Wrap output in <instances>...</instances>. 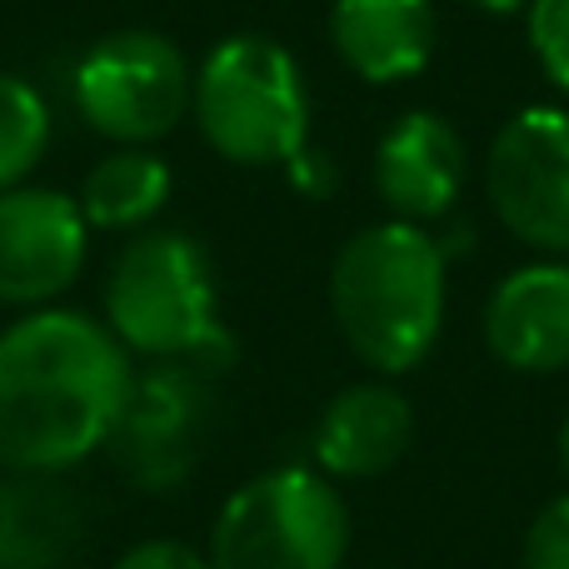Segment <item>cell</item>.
Segmentation results:
<instances>
[{
	"mask_svg": "<svg viewBox=\"0 0 569 569\" xmlns=\"http://www.w3.org/2000/svg\"><path fill=\"white\" fill-rule=\"evenodd\" d=\"M130 390L126 345L80 310H36L0 335V465L56 475L96 455Z\"/></svg>",
	"mask_w": 569,
	"mask_h": 569,
	"instance_id": "6da1fadb",
	"label": "cell"
},
{
	"mask_svg": "<svg viewBox=\"0 0 569 569\" xmlns=\"http://www.w3.org/2000/svg\"><path fill=\"white\" fill-rule=\"evenodd\" d=\"M345 345L375 375H405L435 350L445 325V250L425 226L380 220L345 240L330 270Z\"/></svg>",
	"mask_w": 569,
	"mask_h": 569,
	"instance_id": "7a4b0ae2",
	"label": "cell"
},
{
	"mask_svg": "<svg viewBox=\"0 0 569 569\" xmlns=\"http://www.w3.org/2000/svg\"><path fill=\"white\" fill-rule=\"evenodd\" d=\"M190 110L230 166H290L310 136V96L295 56L270 36H230L200 60Z\"/></svg>",
	"mask_w": 569,
	"mask_h": 569,
	"instance_id": "3957f363",
	"label": "cell"
},
{
	"mask_svg": "<svg viewBox=\"0 0 569 569\" xmlns=\"http://www.w3.org/2000/svg\"><path fill=\"white\" fill-rule=\"evenodd\" d=\"M106 330L150 360H186L216 370L226 330L216 320V270L190 236L156 230L120 250L106 284Z\"/></svg>",
	"mask_w": 569,
	"mask_h": 569,
	"instance_id": "277c9868",
	"label": "cell"
},
{
	"mask_svg": "<svg viewBox=\"0 0 569 569\" xmlns=\"http://www.w3.org/2000/svg\"><path fill=\"white\" fill-rule=\"evenodd\" d=\"M350 510L325 475L284 465L226 500L210 530V569H340Z\"/></svg>",
	"mask_w": 569,
	"mask_h": 569,
	"instance_id": "5b68a950",
	"label": "cell"
},
{
	"mask_svg": "<svg viewBox=\"0 0 569 569\" xmlns=\"http://www.w3.org/2000/svg\"><path fill=\"white\" fill-rule=\"evenodd\" d=\"M70 90L80 120L96 136L120 146H150L186 120L196 76L176 40L156 30H116L80 56Z\"/></svg>",
	"mask_w": 569,
	"mask_h": 569,
	"instance_id": "8992f818",
	"label": "cell"
},
{
	"mask_svg": "<svg viewBox=\"0 0 569 569\" xmlns=\"http://www.w3.org/2000/svg\"><path fill=\"white\" fill-rule=\"evenodd\" d=\"M210 425H216L210 375L186 360H160L156 370L130 375L126 405L106 445L140 490H176L196 470Z\"/></svg>",
	"mask_w": 569,
	"mask_h": 569,
	"instance_id": "52a82bcc",
	"label": "cell"
},
{
	"mask_svg": "<svg viewBox=\"0 0 569 569\" xmlns=\"http://www.w3.org/2000/svg\"><path fill=\"white\" fill-rule=\"evenodd\" d=\"M485 190L515 240L569 256V110L530 106L510 116L485 160Z\"/></svg>",
	"mask_w": 569,
	"mask_h": 569,
	"instance_id": "ba28073f",
	"label": "cell"
},
{
	"mask_svg": "<svg viewBox=\"0 0 569 569\" xmlns=\"http://www.w3.org/2000/svg\"><path fill=\"white\" fill-rule=\"evenodd\" d=\"M86 216L60 190H6L0 196V300L46 305L70 290L86 266Z\"/></svg>",
	"mask_w": 569,
	"mask_h": 569,
	"instance_id": "9c48e42d",
	"label": "cell"
},
{
	"mask_svg": "<svg viewBox=\"0 0 569 569\" xmlns=\"http://www.w3.org/2000/svg\"><path fill=\"white\" fill-rule=\"evenodd\" d=\"M375 190L390 206V220L430 226L450 216L465 190V140L435 110L400 116L375 146Z\"/></svg>",
	"mask_w": 569,
	"mask_h": 569,
	"instance_id": "30bf717a",
	"label": "cell"
},
{
	"mask_svg": "<svg viewBox=\"0 0 569 569\" xmlns=\"http://www.w3.org/2000/svg\"><path fill=\"white\" fill-rule=\"evenodd\" d=\"M485 340L495 360L520 375L569 370V266L535 260L510 270L490 295Z\"/></svg>",
	"mask_w": 569,
	"mask_h": 569,
	"instance_id": "8fae6325",
	"label": "cell"
},
{
	"mask_svg": "<svg viewBox=\"0 0 569 569\" xmlns=\"http://www.w3.org/2000/svg\"><path fill=\"white\" fill-rule=\"evenodd\" d=\"M415 445V410L395 385L365 380L340 390L315 425V465L325 480H375Z\"/></svg>",
	"mask_w": 569,
	"mask_h": 569,
	"instance_id": "7c38bea8",
	"label": "cell"
},
{
	"mask_svg": "<svg viewBox=\"0 0 569 569\" xmlns=\"http://www.w3.org/2000/svg\"><path fill=\"white\" fill-rule=\"evenodd\" d=\"M435 6L430 0H335L330 40L340 60L370 86H395L430 66L435 56Z\"/></svg>",
	"mask_w": 569,
	"mask_h": 569,
	"instance_id": "4fadbf2b",
	"label": "cell"
},
{
	"mask_svg": "<svg viewBox=\"0 0 569 569\" xmlns=\"http://www.w3.org/2000/svg\"><path fill=\"white\" fill-rule=\"evenodd\" d=\"M76 545V510L46 475L0 480V569H56Z\"/></svg>",
	"mask_w": 569,
	"mask_h": 569,
	"instance_id": "5bb4252c",
	"label": "cell"
},
{
	"mask_svg": "<svg viewBox=\"0 0 569 569\" xmlns=\"http://www.w3.org/2000/svg\"><path fill=\"white\" fill-rule=\"evenodd\" d=\"M170 200V166L146 146L106 156L80 186V216L96 230H136L156 220Z\"/></svg>",
	"mask_w": 569,
	"mask_h": 569,
	"instance_id": "9a60e30c",
	"label": "cell"
},
{
	"mask_svg": "<svg viewBox=\"0 0 569 569\" xmlns=\"http://www.w3.org/2000/svg\"><path fill=\"white\" fill-rule=\"evenodd\" d=\"M50 146V110L30 80L0 70V196L40 166Z\"/></svg>",
	"mask_w": 569,
	"mask_h": 569,
	"instance_id": "2e32d148",
	"label": "cell"
},
{
	"mask_svg": "<svg viewBox=\"0 0 569 569\" xmlns=\"http://www.w3.org/2000/svg\"><path fill=\"white\" fill-rule=\"evenodd\" d=\"M530 50L550 86L569 96V0H530Z\"/></svg>",
	"mask_w": 569,
	"mask_h": 569,
	"instance_id": "e0dca14e",
	"label": "cell"
},
{
	"mask_svg": "<svg viewBox=\"0 0 569 569\" xmlns=\"http://www.w3.org/2000/svg\"><path fill=\"white\" fill-rule=\"evenodd\" d=\"M525 569H569V495L535 515L525 535Z\"/></svg>",
	"mask_w": 569,
	"mask_h": 569,
	"instance_id": "ac0fdd59",
	"label": "cell"
},
{
	"mask_svg": "<svg viewBox=\"0 0 569 569\" xmlns=\"http://www.w3.org/2000/svg\"><path fill=\"white\" fill-rule=\"evenodd\" d=\"M116 569H210L206 555H196L180 540H146L126 555Z\"/></svg>",
	"mask_w": 569,
	"mask_h": 569,
	"instance_id": "d6986e66",
	"label": "cell"
},
{
	"mask_svg": "<svg viewBox=\"0 0 569 569\" xmlns=\"http://www.w3.org/2000/svg\"><path fill=\"white\" fill-rule=\"evenodd\" d=\"M470 6L490 10V16H515V10H525V6H530V0H470Z\"/></svg>",
	"mask_w": 569,
	"mask_h": 569,
	"instance_id": "ffe728a7",
	"label": "cell"
},
{
	"mask_svg": "<svg viewBox=\"0 0 569 569\" xmlns=\"http://www.w3.org/2000/svg\"><path fill=\"white\" fill-rule=\"evenodd\" d=\"M560 470H565V480H569V415H565V425H560Z\"/></svg>",
	"mask_w": 569,
	"mask_h": 569,
	"instance_id": "44dd1931",
	"label": "cell"
}]
</instances>
